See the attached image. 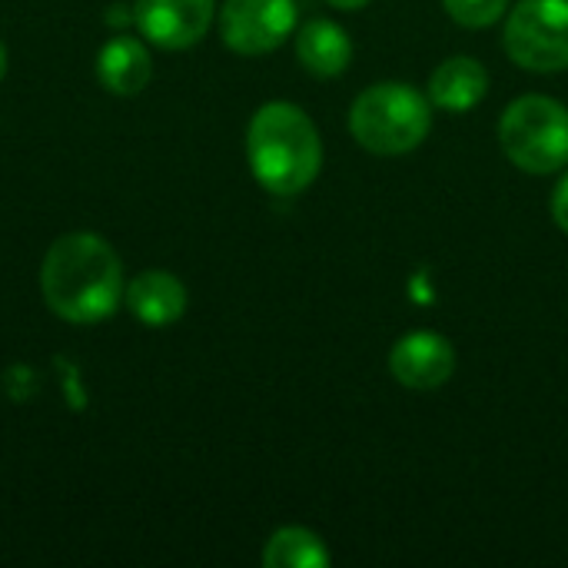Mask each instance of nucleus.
Wrapping results in <instances>:
<instances>
[{
  "mask_svg": "<svg viewBox=\"0 0 568 568\" xmlns=\"http://www.w3.org/2000/svg\"><path fill=\"white\" fill-rule=\"evenodd\" d=\"M40 293L63 323H103L123 306L126 280L120 256L97 233H67L43 253Z\"/></svg>",
  "mask_w": 568,
  "mask_h": 568,
  "instance_id": "obj_1",
  "label": "nucleus"
},
{
  "mask_svg": "<svg viewBox=\"0 0 568 568\" xmlns=\"http://www.w3.org/2000/svg\"><path fill=\"white\" fill-rule=\"evenodd\" d=\"M246 160L266 193L296 196L323 170V140L306 110L286 100H273L263 103L250 120Z\"/></svg>",
  "mask_w": 568,
  "mask_h": 568,
  "instance_id": "obj_2",
  "label": "nucleus"
},
{
  "mask_svg": "<svg viewBox=\"0 0 568 568\" xmlns=\"http://www.w3.org/2000/svg\"><path fill=\"white\" fill-rule=\"evenodd\" d=\"M433 130V100L409 83H373L349 106V133L379 156L416 150Z\"/></svg>",
  "mask_w": 568,
  "mask_h": 568,
  "instance_id": "obj_3",
  "label": "nucleus"
},
{
  "mask_svg": "<svg viewBox=\"0 0 568 568\" xmlns=\"http://www.w3.org/2000/svg\"><path fill=\"white\" fill-rule=\"evenodd\" d=\"M499 143L506 156L532 176L568 166V106L552 97H519L499 120Z\"/></svg>",
  "mask_w": 568,
  "mask_h": 568,
  "instance_id": "obj_4",
  "label": "nucleus"
},
{
  "mask_svg": "<svg viewBox=\"0 0 568 568\" xmlns=\"http://www.w3.org/2000/svg\"><path fill=\"white\" fill-rule=\"evenodd\" d=\"M503 43L523 70H568V0H519L509 10Z\"/></svg>",
  "mask_w": 568,
  "mask_h": 568,
  "instance_id": "obj_5",
  "label": "nucleus"
},
{
  "mask_svg": "<svg viewBox=\"0 0 568 568\" xmlns=\"http://www.w3.org/2000/svg\"><path fill=\"white\" fill-rule=\"evenodd\" d=\"M296 30V0H226L220 37L233 53L260 57L286 43Z\"/></svg>",
  "mask_w": 568,
  "mask_h": 568,
  "instance_id": "obj_6",
  "label": "nucleus"
},
{
  "mask_svg": "<svg viewBox=\"0 0 568 568\" xmlns=\"http://www.w3.org/2000/svg\"><path fill=\"white\" fill-rule=\"evenodd\" d=\"M216 13V0H136L133 23L140 37L160 50L196 47Z\"/></svg>",
  "mask_w": 568,
  "mask_h": 568,
  "instance_id": "obj_7",
  "label": "nucleus"
},
{
  "mask_svg": "<svg viewBox=\"0 0 568 568\" xmlns=\"http://www.w3.org/2000/svg\"><path fill=\"white\" fill-rule=\"evenodd\" d=\"M389 369L406 389H439L456 373V349L439 333H409L393 346Z\"/></svg>",
  "mask_w": 568,
  "mask_h": 568,
  "instance_id": "obj_8",
  "label": "nucleus"
},
{
  "mask_svg": "<svg viewBox=\"0 0 568 568\" xmlns=\"http://www.w3.org/2000/svg\"><path fill=\"white\" fill-rule=\"evenodd\" d=\"M123 306L143 326H170L186 313V286L170 270H143L126 283Z\"/></svg>",
  "mask_w": 568,
  "mask_h": 568,
  "instance_id": "obj_9",
  "label": "nucleus"
},
{
  "mask_svg": "<svg viewBox=\"0 0 568 568\" xmlns=\"http://www.w3.org/2000/svg\"><path fill=\"white\" fill-rule=\"evenodd\" d=\"M153 77V60L143 40L113 37L97 53V80L113 97H136Z\"/></svg>",
  "mask_w": 568,
  "mask_h": 568,
  "instance_id": "obj_10",
  "label": "nucleus"
},
{
  "mask_svg": "<svg viewBox=\"0 0 568 568\" xmlns=\"http://www.w3.org/2000/svg\"><path fill=\"white\" fill-rule=\"evenodd\" d=\"M489 93V70L476 57H449L429 77V100L439 110L466 113Z\"/></svg>",
  "mask_w": 568,
  "mask_h": 568,
  "instance_id": "obj_11",
  "label": "nucleus"
},
{
  "mask_svg": "<svg viewBox=\"0 0 568 568\" xmlns=\"http://www.w3.org/2000/svg\"><path fill=\"white\" fill-rule=\"evenodd\" d=\"M296 57L316 77H339L353 60V40L339 23L320 17L296 30Z\"/></svg>",
  "mask_w": 568,
  "mask_h": 568,
  "instance_id": "obj_12",
  "label": "nucleus"
},
{
  "mask_svg": "<svg viewBox=\"0 0 568 568\" xmlns=\"http://www.w3.org/2000/svg\"><path fill=\"white\" fill-rule=\"evenodd\" d=\"M329 562H333V556H329L326 542L303 526L276 529L263 549L266 568H326Z\"/></svg>",
  "mask_w": 568,
  "mask_h": 568,
  "instance_id": "obj_13",
  "label": "nucleus"
},
{
  "mask_svg": "<svg viewBox=\"0 0 568 568\" xmlns=\"http://www.w3.org/2000/svg\"><path fill=\"white\" fill-rule=\"evenodd\" d=\"M443 7L459 27L483 30V27H493L509 10V0H443Z\"/></svg>",
  "mask_w": 568,
  "mask_h": 568,
  "instance_id": "obj_14",
  "label": "nucleus"
},
{
  "mask_svg": "<svg viewBox=\"0 0 568 568\" xmlns=\"http://www.w3.org/2000/svg\"><path fill=\"white\" fill-rule=\"evenodd\" d=\"M552 220L562 233H568V173L559 180V186L552 193Z\"/></svg>",
  "mask_w": 568,
  "mask_h": 568,
  "instance_id": "obj_15",
  "label": "nucleus"
},
{
  "mask_svg": "<svg viewBox=\"0 0 568 568\" xmlns=\"http://www.w3.org/2000/svg\"><path fill=\"white\" fill-rule=\"evenodd\" d=\"M329 7H336V10H363L369 0H326Z\"/></svg>",
  "mask_w": 568,
  "mask_h": 568,
  "instance_id": "obj_16",
  "label": "nucleus"
},
{
  "mask_svg": "<svg viewBox=\"0 0 568 568\" xmlns=\"http://www.w3.org/2000/svg\"><path fill=\"white\" fill-rule=\"evenodd\" d=\"M3 73H7V50H3V43H0V80H3Z\"/></svg>",
  "mask_w": 568,
  "mask_h": 568,
  "instance_id": "obj_17",
  "label": "nucleus"
}]
</instances>
